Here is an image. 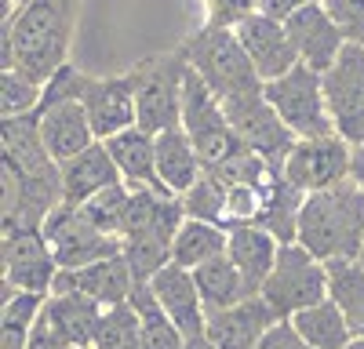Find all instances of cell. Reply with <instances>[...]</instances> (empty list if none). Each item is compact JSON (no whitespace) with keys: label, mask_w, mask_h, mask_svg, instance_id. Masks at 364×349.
<instances>
[{"label":"cell","mask_w":364,"mask_h":349,"mask_svg":"<svg viewBox=\"0 0 364 349\" xmlns=\"http://www.w3.org/2000/svg\"><path fill=\"white\" fill-rule=\"evenodd\" d=\"M302 200L306 193H299L284 174H273L269 186H266V204H262V218L259 226L269 229L281 244H291L295 233H299V211H302Z\"/></svg>","instance_id":"obj_29"},{"label":"cell","mask_w":364,"mask_h":349,"mask_svg":"<svg viewBox=\"0 0 364 349\" xmlns=\"http://www.w3.org/2000/svg\"><path fill=\"white\" fill-rule=\"evenodd\" d=\"M91 349H142L139 345V316H135V309L128 302L106 309Z\"/></svg>","instance_id":"obj_32"},{"label":"cell","mask_w":364,"mask_h":349,"mask_svg":"<svg viewBox=\"0 0 364 349\" xmlns=\"http://www.w3.org/2000/svg\"><path fill=\"white\" fill-rule=\"evenodd\" d=\"M135 284L139 280L128 266V258L113 255V258H102V262H91V266H84V270H63L51 291H80V295L99 302L102 309H113V306L128 302Z\"/></svg>","instance_id":"obj_16"},{"label":"cell","mask_w":364,"mask_h":349,"mask_svg":"<svg viewBox=\"0 0 364 349\" xmlns=\"http://www.w3.org/2000/svg\"><path fill=\"white\" fill-rule=\"evenodd\" d=\"M226 255L240 270L245 284L252 287V295H259L266 277L273 273V262H277V255H281V240L273 237L269 229H262V226H233Z\"/></svg>","instance_id":"obj_21"},{"label":"cell","mask_w":364,"mask_h":349,"mask_svg":"<svg viewBox=\"0 0 364 349\" xmlns=\"http://www.w3.org/2000/svg\"><path fill=\"white\" fill-rule=\"evenodd\" d=\"M357 262H360V266H364V248H360V258H357Z\"/></svg>","instance_id":"obj_43"},{"label":"cell","mask_w":364,"mask_h":349,"mask_svg":"<svg viewBox=\"0 0 364 349\" xmlns=\"http://www.w3.org/2000/svg\"><path fill=\"white\" fill-rule=\"evenodd\" d=\"M259 349H314V345L302 342V335L291 328V320H277V324L266 331V338L259 342Z\"/></svg>","instance_id":"obj_37"},{"label":"cell","mask_w":364,"mask_h":349,"mask_svg":"<svg viewBox=\"0 0 364 349\" xmlns=\"http://www.w3.org/2000/svg\"><path fill=\"white\" fill-rule=\"evenodd\" d=\"M328 266V299L339 306L353 338H364V266L357 258H336Z\"/></svg>","instance_id":"obj_26"},{"label":"cell","mask_w":364,"mask_h":349,"mask_svg":"<svg viewBox=\"0 0 364 349\" xmlns=\"http://www.w3.org/2000/svg\"><path fill=\"white\" fill-rule=\"evenodd\" d=\"M193 280L200 287V299H204L208 316L211 313H223V309L245 302V299H252V287L245 284L240 270L230 262V255H223L215 262H204L200 270H193Z\"/></svg>","instance_id":"obj_27"},{"label":"cell","mask_w":364,"mask_h":349,"mask_svg":"<svg viewBox=\"0 0 364 349\" xmlns=\"http://www.w3.org/2000/svg\"><path fill=\"white\" fill-rule=\"evenodd\" d=\"M284 26H288V37L295 44L299 62L310 66L321 77L336 66L339 55L346 51V37L339 33V26L331 22V15L324 11V4H310L306 11H299Z\"/></svg>","instance_id":"obj_15"},{"label":"cell","mask_w":364,"mask_h":349,"mask_svg":"<svg viewBox=\"0 0 364 349\" xmlns=\"http://www.w3.org/2000/svg\"><path fill=\"white\" fill-rule=\"evenodd\" d=\"M11 4H15V8H26V4H29V0H11Z\"/></svg>","instance_id":"obj_42"},{"label":"cell","mask_w":364,"mask_h":349,"mask_svg":"<svg viewBox=\"0 0 364 349\" xmlns=\"http://www.w3.org/2000/svg\"><path fill=\"white\" fill-rule=\"evenodd\" d=\"M233 33H237L240 48L248 51V58H252V66H255L262 84L277 80V77H284V73H291L299 66V55H295V44L288 37L284 22H273L266 15H252V18L240 22Z\"/></svg>","instance_id":"obj_14"},{"label":"cell","mask_w":364,"mask_h":349,"mask_svg":"<svg viewBox=\"0 0 364 349\" xmlns=\"http://www.w3.org/2000/svg\"><path fill=\"white\" fill-rule=\"evenodd\" d=\"M80 106L91 121L99 142H109L113 135L139 128V109H135V84L128 73H113V77H91L84 73L80 87Z\"/></svg>","instance_id":"obj_13"},{"label":"cell","mask_w":364,"mask_h":349,"mask_svg":"<svg viewBox=\"0 0 364 349\" xmlns=\"http://www.w3.org/2000/svg\"><path fill=\"white\" fill-rule=\"evenodd\" d=\"M277 313L269 309V302L262 295H252L245 302H237L223 313L208 316V338L219 349H259V342L266 338V331L277 324Z\"/></svg>","instance_id":"obj_17"},{"label":"cell","mask_w":364,"mask_h":349,"mask_svg":"<svg viewBox=\"0 0 364 349\" xmlns=\"http://www.w3.org/2000/svg\"><path fill=\"white\" fill-rule=\"evenodd\" d=\"M0 270H4V295L29 291V295H51L58 280V262L44 229H11L0 237Z\"/></svg>","instance_id":"obj_8"},{"label":"cell","mask_w":364,"mask_h":349,"mask_svg":"<svg viewBox=\"0 0 364 349\" xmlns=\"http://www.w3.org/2000/svg\"><path fill=\"white\" fill-rule=\"evenodd\" d=\"M295 244H302L321 262L360 258L364 248V189L346 179L336 189L310 193L299 211Z\"/></svg>","instance_id":"obj_2"},{"label":"cell","mask_w":364,"mask_h":349,"mask_svg":"<svg viewBox=\"0 0 364 349\" xmlns=\"http://www.w3.org/2000/svg\"><path fill=\"white\" fill-rule=\"evenodd\" d=\"M128 306L139 316V345L142 349H182L186 345V335L175 328V320L164 313V306L157 302L149 284H135V291L128 295Z\"/></svg>","instance_id":"obj_25"},{"label":"cell","mask_w":364,"mask_h":349,"mask_svg":"<svg viewBox=\"0 0 364 349\" xmlns=\"http://www.w3.org/2000/svg\"><path fill=\"white\" fill-rule=\"evenodd\" d=\"M291 328L302 335V342H310L314 349H346L353 342V331L346 324V316L339 313V306L324 299L310 309H302L291 316Z\"/></svg>","instance_id":"obj_28"},{"label":"cell","mask_w":364,"mask_h":349,"mask_svg":"<svg viewBox=\"0 0 364 349\" xmlns=\"http://www.w3.org/2000/svg\"><path fill=\"white\" fill-rule=\"evenodd\" d=\"M182 128L193 138L197 153L204 160V171L226 164L230 157H237L245 145H240L230 116L223 109V102L215 99V92L190 70L186 84H182Z\"/></svg>","instance_id":"obj_7"},{"label":"cell","mask_w":364,"mask_h":349,"mask_svg":"<svg viewBox=\"0 0 364 349\" xmlns=\"http://www.w3.org/2000/svg\"><path fill=\"white\" fill-rule=\"evenodd\" d=\"M353 171V145L339 135L328 138H299L295 150L288 153L281 174L299 189V193H324L336 189L339 182L350 179Z\"/></svg>","instance_id":"obj_11"},{"label":"cell","mask_w":364,"mask_h":349,"mask_svg":"<svg viewBox=\"0 0 364 349\" xmlns=\"http://www.w3.org/2000/svg\"><path fill=\"white\" fill-rule=\"evenodd\" d=\"M310 4H321V0H259V15H266L273 22H288L299 11H306Z\"/></svg>","instance_id":"obj_38"},{"label":"cell","mask_w":364,"mask_h":349,"mask_svg":"<svg viewBox=\"0 0 364 349\" xmlns=\"http://www.w3.org/2000/svg\"><path fill=\"white\" fill-rule=\"evenodd\" d=\"M266 102L273 106V113L288 124V131L295 138H328L336 135L328 113V99H324V77L314 73L310 66H295L291 73L262 84Z\"/></svg>","instance_id":"obj_6"},{"label":"cell","mask_w":364,"mask_h":349,"mask_svg":"<svg viewBox=\"0 0 364 349\" xmlns=\"http://www.w3.org/2000/svg\"><path fill=\"white\" fill-rule=\"evenodd\" d=\"M350 179L364 189V145H357V150H353V171H350Z\"/></svg>","instance_id":"obj_39"},{"label":"cell","mask_w":364,"mask_h":349,"mask_svg":"<svg viewBox=\"0 0 364 349\" xmlns=\"http://www.w3.org/2000/svg\"><path fill=\"white\" fill-rule=\"evenodd\" d=\"M44 313L77 349L95 345L99 324L106 316V309L99 302H91L87 295H80V291H51V295L44 299Z\"/></svg>","instance_id":"obj_23"},{"label":"cell","mask_w":364,"mask_h":349,"mask_svg":"<svg viewBox=\"0 0 364 349\" xmlns=\"http://www.w3.org/2000/svg\"><path fill=\"white\" fill-rule=\"evenodd\" d=\"M128 196H132V189H128L124 182H117V186H109V189L95 193L87 204H80V208H84V215H87L91 222H95L102 233H109V237H117V240H120V218H124Z\"/></svg>","instance_id":"obj_33"},{"label":"cell","mask_w":364,"mask_h":349,"mask_svg":"<svg viewBox=\"0 0 364 349\" xmlns=\"http://www.w3.org/2000/svg\"><path fill=\"white\" fill-rule=\"evenodd\" d=\"M321 4L331 15V22L339 26L346 44L364 48V0H321Z\"/></svg>","instance_id":"obj_34"},{"label":"cell","mask_w":364,"mask_h":349,"mask_svg":"<svg viewBox=\"0 0 364 349\" xmlns=\"http://www.w3.org/2000/svg\"><path fill=\"white\" fill-rule=\"evenodd\" d=\"M182 55H186L190 70L215 92L219 102H230V99H240V95H252L262 87L255 66L248 51L240 48L233 29H223V26H200L193 29L190 37H182L175 44Z\"/></svg>","instance_id":"obj_3"},{"label":"cell","mask_w":364,"mask_h":349,"mask_svg":"<svg viewBox=\"0 0 364 349\" xmlns=\"http://www.w3.org/2000/svg\"><path fill=\"white\" fill-rule=\"evenodd\" d=\"M346 349H364V338H353V342H350Z\"/></svg>","instance_id":"obj_41"},{"label":"cell","mask_w":364,"mask_h":349,"mask_svg":"<svg viewBox=\"0 0 364 349\" xmlns=\"http://www.w3.org/2000/svg\"><path fill=\"white\" fill-rule=\"evenodd\" d=\"M223 109L230 116V124H233L240 145L252 150V153H259L273 171H281L299 138L288 131V124L281 121V116L273 113V106L266 102L262 87H259V92H252V95H240V99L223 102Z\"/></svg>","instance_id":"obj_9"},{"label":"cell","mask_w":364,"mask_h":349,"mask_svg":"<svg viewBox=\"0 0 364 349\" xmlns=\"http://www.w3.org/2000/svg\"><path fill=\"white\" fill-rule=\"evenodd\" d=\"M29 349H77V345H73L63 331H58L51 320H48V313L41 309L33 331H29Z\"/></svg>","instance_id":"obj_36"},{"label":"cell","mask_w":364,"mask_h":349,"mask_svg":"<svg viewBox=\"0 0 364 349\" xmlns=\"http://www.w3.org/2000/svg\"><path fill=\"white\" fill-rule=\"evenodd\" d=\"M190 62L178 48L161 55H142L128 70L135 84V109L139 128L149 135H161L182 124V84H186Z\"/></svg>","instance_id":"obj_4"},{"label":"cell","mask_w":364,"mask_h":349,"mask_svg":"<svg viewBox=\"0 0 364 349\" xmlns=\"http://www.w3.org/2000/svg\"><path fill=\"white\" fill-rule=\"evenodd\" d=\"M230 248V229L215 226V222H200V218H186L182 229L175 233L171 244V262L182 270H200L204 262L223 258Z\"/></svg>","instance_id":"obj_24"},{"label":"cell","mask_w":364,"mask_h":349,"mask_svg":"<svg viewBox=\"0 0 364 349\" xmlns=\"http://www.w3.org/2000/svg\"><path fill=\"white\" fill-rule=\"evenodd\" d=\"M157 302L164 306V313L175 320V328L186 335V338H197L208 331V309H204V299H200V287L193 280V270H182V266H164L154 280Z\"/></svg>","instance_id":"obj_18"},{"label":"cell","mask_w":364,"mask_h":349,"mask_svg":"<svg viewBox=\"0 0 364 349\" xmlns=\"http://www.w3.org/2000/svg\"><path fill=\"white\" fill-rule=\"evenodd\" d=\"M80 0H29L15 8L4 0L0 26V66L18 70L48 87V80L70 66V44L77 33Z\"/></svg>","instance_id":"obj_1"},{"label":"cell","mask_w":364,"mask_h":349,"mask_svg":"<svg viewBox=\"0 0 364 349\" xmlns=\"http://www.w3.org/2000/svg\"><path fill=\"white\" fill-rule=\"evenodd\" d=\"M259 295L269 302V309L281 320H291L295 313L328 299V266L295 240L281 244V255L273 262V273L266 277Z\"/></svg>","instance_id":"obj_5"},{"label":"cell","mask_w":364,"mask_h":349,"mask_svg":"<svg viewBox=\"0 0 364 349\" xmlns=\"http://www.w3.org/2000/svg\"><path fill=\"white\" fill-rule=\"evenodd\" d=\"M259 15V0H204V22L237 29L245 18Z\"/></svg>","instance_id":"obj_35"},{"label":"cell","mask_w":364,"mask_h":349,"mask_svg":"<svg viewBox=\"0 0 364 349\" xmlns=\"http://www.w3.org/2000/svg\"><path fill=\"white\" fill-rule=\"evenodd\" d=\"M182 208H186V218H200V222H215L226 226V189L215 174H200L193 182V189H186L178 196Z\"/></svg>","instance_id":"obj_30"},{"label":"cell","mask_w":364,"mask_h":349,"mask_svg":"<svg viewBox=\"0 0 364 349\" xmlns=\"http://www.w3.org/2000/svg\"><path fill=\"white\" fill-rule=\"evenodd\" d=\"M182 349H219V345L211 342L208 335H197V338H186V345H182Z\"/></svg>","instance_id":"obj_40"},{"label":"cell","mask_w":364,"mask_h":349,"mask_svg":"<svg viewBox=\"0 0 364 349\" xmlns=\"http://www.w3.org/2000/svg\"><path fill=\"white\" fill-rule=\"evenodd\" d=\"M157 174H161V186L175 196L193 189V182L204 174V160L182 124L157 135Z\"/></svg>","instance_id":"obj_22"},{"label":"cell","mask_w":364,"mask_h":349,"mask_svg":"<svg viewBox=\"0 0 364 349\" xmlns=\"http://www.w3.org/2000/svg\"><path fill=\"white\" fill-rule=\"evenodd\" d=\"M63 167V204H87L95 193L117 186V182H124L120 179V171L106 150V142H95V145H87V150L66 164H58Z\"/></svg>","instance_id":"obj_20"},{"label":"cell","mask_w":364,"mask_h":349,"mask_svg":"<svg viewBox=\"0 0 364 349\" xmlns=\"http://www.w3.org/2000/svg\"><path fill=\"white\" fill-rule=\"evenodd\" d=\"M106 150L120 171L124 186L132 189H157L168 193L161 186V174H157V135H149L142 128H128L106 142Z\"/></svg>","instance_id":"obj_19"},{"label":"cell","mask_w":364,"mask_h":349,"mask_svg":"<svg viewBox=\"0 0 364 349\" xmlns=\"http://www.w3.org/2000/svg\"><path fill=\"white\" fill-rule=\"evenodd\" d=\"M44 237L51 244V255L58 262V270H84V266H91V262L120 255V240L109 237V233H102L77 204H63V208H55L48 215Z\"/></svg>","instance_id":"obj_10"},{"label":"cell","mask_w":364,"mask_h":349,"mask_svg":"<svg viewBox=\"0 0 364 349\" xmlns=\"http://www.w3.org/2000/svg\"><path fill=\"white\" fill-rule=\"evenodd\" d=\"M41 102H44V84L18 70L0 73V113L4 116H29L41 109Z\"/></svg>","instance_id":"obj_31"},{"label":"cell","mask_w":364,"mask_h":349,"mask_svg":"<svg viewBox=\"0 0 364 349\" xmlns=\"http://www.w3.org/2000/svg\"><path fill=\"white\" fill-rule=\"evenodd\" d=\"M324 99L336 135L353 150L364 145V48L346 44L339 62L324 73Z\"/></svg>","instance_id":"obj_12"}]
</instances>
